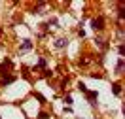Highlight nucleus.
<instances>
[{"label":"nucleus","mask_w":125,"mask_h":119,"mask_svg":"<svg viewBox=\"0 0 125 119\" xmlns=\"http://www.w3.org/2000/svg\"><path fill=\"white\" fill-rule=\"evenodd\" d=\"M93 28H102V19H95L93 21Z\"/></svg>","instance_id":"1"}]
</instances>
